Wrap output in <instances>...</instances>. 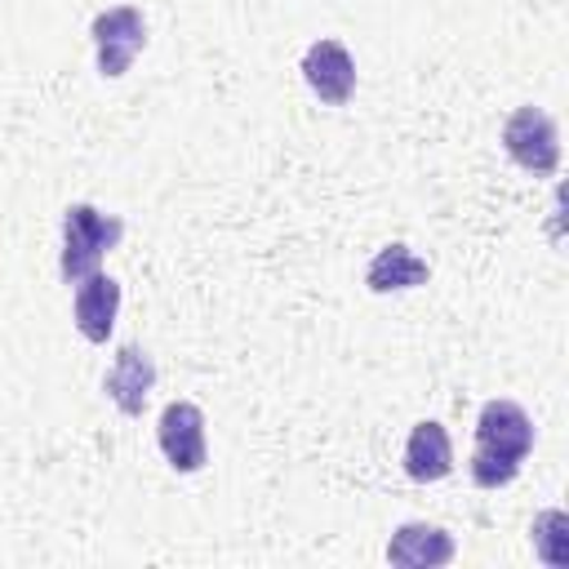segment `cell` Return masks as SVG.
<instances>
[{"mask_svg":"<svg viewBox=\"0 0 569 569\" xmlns=\"http://www.w3.org/2000/svg\"><path fill=\"white\" fill-rule=\"evenodd\" d=\"M302 80L329 107L351 102V93H356V62H351L347 44L342 40H316V44H307V53H302Z\"/></svg>","mask_w":569,"mask_h":569,"instance_id":"8992f818","label":"cell"},{"mask_svg":"<svg viewBox=\"0 0 569 569\" xmlns=\"http://www.w3.org/2000/svg\"><path fill=\"white\" fill-rule=\"evenodd\" d=\"M533 453V422L516 400H485L476 418V449H471V480L480 489H502L520 476L525 458Z\"/></svg>","mask_w":569,"mask_h":569,"instance_id":"6da1fadb","label":"cell"},{"mask_svg":"<svg viewBox=\"0 0 569 569\" xmlns=\"http://www.w3.org/2000/svg\"><path fill=\"white\" fill-rule=\"evenodd\" d=\"M156 440H160V453L173 471L191 476L209 462V440H204V413L200 405L191 400H169L160 409V422H156Z\"/></svg>","mask_w":569,"mask_h":569,"instance_id":"5b68a950","label":"cell"},{"mask_svg":"<svg viewBox=\"0 0 569 569\" xmlns=\"http://www.w3.org/2000/svg\"><path fill=\"white\" fill-rule=\"evenodd\" d=\"M405 471H409V480H418V485H436V480H445V476L453 471V445H449V431H445L436 418H427V422H418V427L409 431Z\"/></svg>","mask_w":569,"mask_h":569,"instance_id":"9c48e42d","label":"cell"},{"mask_svg":"<svg viewBox=\"0 0 569 569\" xmlns=\"http://www.w3.org/2000/svg\"><path fill=\"white\" fill-rule=\"evenodd\" d=\"M502 147L520 169H529L538 178L556 173V164H560V133L542 107H516L502 124Z\"/></svg>","mask_w":569,"mask_h":569,"instance_id":"3957f363","label":"cell"},{"mask_svg":"<svg viewBox=\"0 0 569 569\" xmlns=\"http://www.w3.org/2000/svg\"><path fill=\"white\" fill-rule=\"evenodd\" d=\"M120 236H124L120 218H111V213H102V209H93L84 200L67 204L62 209V262H58L62 280L80 284L89 271H98L102 253H111L120 244Z\"/></svg>","mask_w":569,"mask_h":569,"instance_id":"7a4b0ae2","label":"cell"},{"mask_svg":"<svg viewBox=\"0 0 569 569\" xmlns=\"http://www.w3.org/2000/svg\"><path fill=\"white\" fill-rule=\"evenodd\" d=\"M458 556L453 538L440 529V525H427V520H409L391 533L387 542V560L391 565H449Z\"/></svg>","mask_w":569,"mask_h":569,"instance_id":"30bf717a","label":"cell"},{"mask_svg":"<svg viewBox=\"0 0 569 569\" xmlns=\"http://www.w3.org/2000/svg\"><path fill=\"white\" fill-rule=\"evenodd\" d=\"M427 276H431V267L409 244H382L365 271V284L373 293H391V289H418V284H427Z\"/></svg>","mask_w":569,"mask_h":569,"instance_id":"8fae6325","label":"cell"},{"mask_svg":"<svg viewBox=\"0 0 569 569\" xmlns=\"http://www.w3.org/2000/svg\"><path fill=\"white\" fill-rule=\"evenodd\" d=\"M89 36H93V44H98V71H102L107 80H116V76H124L129 62L142 53V44H147V18H142V9H133V4H111V9H102V13L93 18Z\"/></svg>","mask_w":569,"mask_h":569,"instance_id":"277c9868","label":"cell"},{"mask_svg":"<svg viewBox=\"0 0 569 569\" xmlns=\"http://www.w3.org/2000/svg\"><path fill=\"white\" fill-rule=\"evenodd\" d=\"M76 329L89 338V342H107L111 329H116V311H120V284L102 271H89L80 284H76Z\"/></svg>","mask_w":569,"mask_h":569,"instance_id":"ba28073f","label":"cell"},{"mask_svg":"<svg viewBox=\"0 0 569 569\" xmlns=\"http://www.w3.org/2000/svg\"><path fill=\"white\" fill-rule=\"evenodd\" d=\"M151 387H156V365H151V356H147L138 342H124V347L116 351L107 378H102L107 400H111L124 418H138V413L147 409Z\"/></svg>","mask_w":569,"mask_h":569,"instance_id":"52a82bcc","label":"cell"},{"mask_svg":"<svg viewBox=\"0 0 569 569\" xmlns=\"http://www.w3.org/2000/svg\"><path fill=\"white\" fill-rule=\"evenodd\" d=\"M569 529V516L565 511H542L538 520H533V547H538V556L547 560V565H565V551L556 547V538Z\"/></svg>","mask_w":569,"mask_h":569,"instance_id":"7c38bea8","label":"cell"}]
</instances>
